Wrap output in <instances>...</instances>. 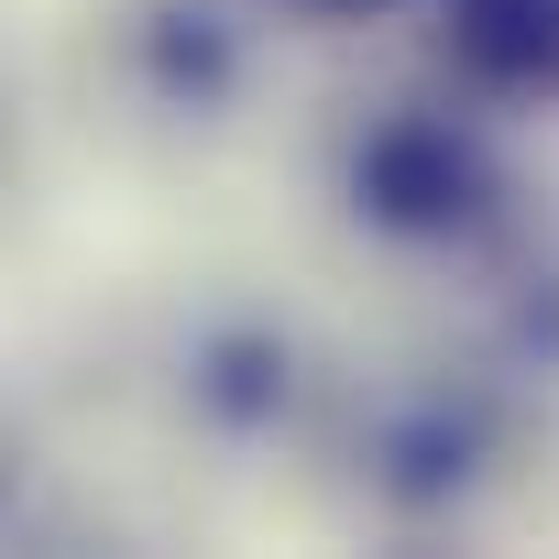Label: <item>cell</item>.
I'll list each match as a JSON object with an SVG mask.
<instances>
[{
	"mask_svg": "<svg viewBox=\"0 0 559 559\" xmlns=\"http://www.w3.org/2000/svg\"><path fill=\"white\" fill-rule=\"evenodd\" d=\"M362 198L384 209V219H461L472 209V154L450 143V132H384L373 143V165H362Z\"/></svg>",
	"mask_w": 559,
	"mask_h": 559,
	"instance_id": "obj_2",
	"label": "cell"
},
{
	"mask_svg": "<svg viewBox=\"0 0 559 559\" xmlns=\"http://www.w3.org/2000/svg\"><path fill=\"white\" fill-rule=\"evenodd\" d=\"M330 12H373V0H330Z\"/></svg>",
	"mask_w": 559,
	"mask_h": 559,
	"instance_id": "obj_3",
	"label": "cell"
},
{
	"mask_svg": "<svg viewBox=\"0 0 559 559\" xmlns=\"http://www.w3.org/2000/svg\"><path fill=\"white\" fill-rule=\"evenodd\" d=\"M450 45L493 88H559V0H450Z\"/></svg>",
	"mask_w": 559,
	"mask_h": 559,
	"instance_id": "obj_1",
	"label": "cell"
}]
</instances>
